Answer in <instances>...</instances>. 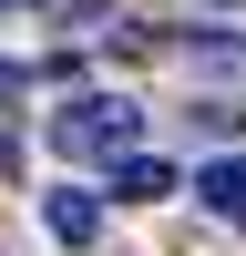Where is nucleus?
<instances>
[{"label": "nucleus", "mask_w": 246, "mask_h": 256, "mask_svg": "<svg viewBox=\"0 0 246 256\" xmlns=\"http://www.w3.org/2000/svg\"><path fill=\"white\" fill-rule=\"evenodd\" d=\"M41 134H52L62 164H134L144 154V102L134 92H72Z\"/></svg>", "instance_id": "nucleus-1"}, {"label": "nucleus", "mask_w": 246, "mask_h": 256, "mask_svg": "<svg viewBox=\"0 0 246 256\" xmlns=\"http://www.w3.org/2000/svg\"><path fill=\"white\" fill-rule=\"evenodd\" d=\"M41 236H52V246H102V195H92V184H52V195H41Z\"/></svg>", "instance_id": "nucleus-2"}, {"label": "nucleus", "mask_w": 246, "mask_h": 256, "mask_svg": "<svg viewBox=\"0 0 246 256\" xmlns=\"http://www.w3.org/2000/svg\"><path fill=\"white\" fill-rule=\"evenodd\" d=\"M184 195H195L205 216L246 226V154H216V164H195V174H184Z\"/></svg>", "instance_id": "nucleus-3"}, {"label": "nucleus", "mask_w": 246, "mask_h": 256, "mask_svg": "<svg viewBox=\"0 0 246 256\" xmlns=\"http://www.w3.org/2000/svg\"><path fill=\"white\" fill-rule=\"evenodd\" d=\"M113 195L123 205H164V195H184V174L164 154H134V164H113Z\"/></svg>", "instance_id": "nucleus-4"}, {"label": "nucleus", "mask_w": 246, "mask_h": 256, "mask_svg": "<svg viewBox=\"0 0 246 256\" xmlns=\"http://www.w3.org/2000/svg\"><path fill=\"white\" fill-rule=\"evenodd\" d=\"M10 92H20V62H0V102H10Z\"/></svg>", "instance_id": "nucleus-5"}, {"label": "nucleus", "mask_w": 246, "mask_h": 256, "mask_svg": "<svg viewBox=\"0 0 246 256\" xmlns=\"http://www.w3.org/2000/svg\"><path fill=\"white\" fill-rule=\"evenodd\" d=\"M0 10H41V0H0Z\"/></svg>", "instance_id": "nucleus-6"}, {"label": "nucleus", "mask_w": 246, "mask_h": 256, "mask_svg": "<svg viewBox=\"0 0 246 256\" xmlns=\"http://www.w3.org/2000/svg\"><path fill=\"white\" fill-rule=\"evenodd\" d=\"M0 164H10V134H0Z\"/></svg>", "instance_id": "nucleus-7"}]
</instances>
